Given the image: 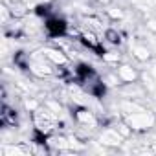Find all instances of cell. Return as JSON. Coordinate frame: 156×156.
<instances>
[{"instance_id":"cell-1","label":"cell","mask_w":156,"mask_h":156,"mask_svg":"<svg viewBox=\"0 0 156 156\" xmlns=\"http://www.w3.org/2000/svg\"><path fill=\"white\" fill-rule=\"evenodd\" d=\"M31 121H33L35 130L44 136H50L59 129V118L44 105H41L35 112H31Z\"/></svg>"},{"instance_id":"cell-2","label":"cell","mask_w":156,"mask_h":156,"mask_svg":"<svg viewBox=\"0 0 156 156\" xmlns=\"http://www.w3.org/2000/svg\"><path fill=\"white\" fill-rule=\"evenodd\" d=\"M121 118L127 121V125L134 132H147L152 127H156V114L149 108H143V110H138L132 114H125Z\"/></svg>"},{"instance_id":"cell-3","label":"cell","mask_w":156,"mask_h":156,"mask_svg":"<svg viewBox=\"0 0 156 156\" xmlns=\"http://www.w3.org/2000/svg\"><path fill=\"white\" fill-rule=\"evenodd\" d=\"M73 119L81 129H88V130H94L99 125L98 116L92 112V108H88V105H77L73 112Z\"/></svg>"},{"instance_id":"cell-4","label":"cell","mask_w":156,"mask_h":156,"mask_svg":"<svg viewBox=\"0 0 156 156\" xmlns=\"http://www.w3.org/2000/svg\"><path fill=\"white\" fill-rule=\"evenodd\" d=\"M42 53H44V57L53 64V66H68V62H70V57L66 55V51L62 50V48H59V46H46V48H42L41 50Z\"/></svg>"},{"instance_id":"cell-5","label":"cell","mask_w":156,"mask_h":156,"mask_svg":"<svg viewBox=\"0 0 156 156\" xmlns=\"http://www.w3.org/2000/svg\"><path fill=\"white\" fill-rule=\"evenodd\" d=\"M123 136L118 132V129L112 125V127H107V129H103L101 132H99V136H98V141L103 145V147H119L121 143H123Z\"/></svg>"},{"instance_id":"cell-6","label":"cell","mask_w":156,"mask_h":156,"mask_svg":"<svg viewBox=\"0 0 156 156\" xmlns=\"http://www.w3.org/2000/svg\"><path fill=\"white\" fill-rule=\"evenodd\" d=\"M66 28H68L66 20H62V19H59V17H48V19L44 20V30H46V33H48L50 37H53V39L66 35Z\"/></svg>"},{"instance_id":"cell-7","label":"cell","mask_w":156,"mask_h":156,"mask_svg":"<svg viewBox=\"0 0 156 156\" xmlns=\"http://www.w3.org/2000/svg\"><path fill=\"white\" fill-rule=\"evenodd\" d=\"M46 145L50 147V151H57V152L72 151L70 136H62V134H50V136H46Z\"/></svg>"},{"instance_id":"cell-8","label":"cell","mask_w":156,"mask_h":156,"mask_svg":"<svg viewBox=\"0 0 156 156\" xmlns=\"http://www.w3.org/2000/svg\"><path fill=\"white\" fill-rule=\"evenodd\" d=\"M119 94L123 98H130V99H141V98H147V90L141 83L134 81V83H123V87L119 88Z\"/></svg>"},{"instance_id":"cell-9","label":"cell","mask_w":156,"mask_h":156,"mask_svg":"<svg viewBox=\"0 0 156 156\" xmlns=\"http://www.w3.org/2000/svg\"><path fill=\"white\" fill-rule=\"evenodd\" d=\"M2 156H30L33 152V149L26 143H11V141H6L0 149Z\"/></svg>"},{"instance_id":"cell-10","label":"cell","mask_w":156,"mask_h":156,"mask_svg":"<svg viewBox=\"0 0 156 156\" xmlns=\"http://www.w3.org/2000/svg\"><path fill=\"white\" fill-rule=\"evenodd\" d=\"M116 73L121 79V83H134L140 79V72L132 66V64H127V62H119L116 64Z\"/></svg>"},{"instance_id":"cell-11","label":"cell","mask_w":156,"mask_h":156,"mask_svg":"<svg viewBox=\"0 0 156 156\" xmlns=\"http://www.w3.org/2000/svg\"><path fill=\"white\" fill-rule=\"evenodd\" d=\"M130 55H132L138 62H151V59H152L151 48H147V44H143V42H134V44H130Z\"/></svg>"},{"instance_id":"cell-12","label":"cell","mask_w":156,"mask_h":156,"mask_svg":"<svg viewBox=\"0 0 156 156\" xmlns=\"http://www.w3.org/2000/svg\"><path fill=\"white\" fill-rule=\"evenodd\" d=\"M88 50H96V51H99L101 50V39L98 37V33L96 31H92V30H83V33H81V39H79Z\"/></svg>"},{"instance_id":"cell-13","label":"cell","mask_w":156,"mask_h":156,"mask_svg":"<svg viewBox=\"0 0 156 156\" xmlns=\"http://www.w3.org/2000/svg\"><path fill=\"white\" fill-rule=\"evenodd\" d=\"M17 123H19L17 112L4 103V107H2V125L4 127H17Z\"/></svg>"},{"instance_id":"cell-14","label":"cell","mask_w":156,"mask_h":156,"mask_svg":"<svg viewBox=\"0 0 156 156\" xmlns=\"http://www.w3.org/2000/svg\"><path fill=\"white\" fill-rule=\"evenodd\" d=\"M103 39H105V42H108V44H112V46H119V44L123 42L121 33H119L118 30H114V28H107L105 33H103Z\"/></svg>"},{"instance_id":"cell-15","label":"cell","mask_w":156,"mask_h":156,"mask_svg":"<svg viewBox=\"0 0 156 156\" xmlns=\"http://www.w3.org/2000/svg\"><path fill=\"white\" fill-rule=\"evenodd\" d=\"M42 105H44L46 108H50V110L59 118V119L62 118V114H64V107H62V103H61L59 99H46Z\"/></svg>"},{"instance_id":"cell-16","label":"cell","mask_w":156,"mask_h":156,"mask_svg":"<svg viewBox=\"0 0 156 156\" xmlns=\"http://www.w3.org/2000/svg\"><path fill=\"white\" fill-rule=\"evenodd\" d=\"M85 22H87L88 30H92V31H101V30L105 28L101 17H96V15H88V17H85Z\"/></svg>"},{"instance_id":"cell-17","label":"cell","mask_w":156,"mask_h":156,"mask_svg":"<svg viewBox=\"0 0 156 156\" xmlns=\"http://www.w3.org/2000/svg\"><path fill=\"white\" fill-rule=\"evenodd\" d=\"M101 59H103V62L116 66V64L121 62V53H119V51H103V53H101Z\"/></svg>"},{"instance_id":"cell-18","label":"cell","mask_w":156,"mask_h":156,"mask_svg":"<svg viewBox=\"0 0 156 156\" xmlns=\"http://www.w3.org/2000/svg\"><path fill=\"white\" fill-rule=\"evenodd\" d=\"M114 127L118 129V132H119V134H121V136H123L125 140H127L129 136H132V134H134V130H132V129H130V127L127 125V121H125L123 118H121L119 121H116V123H114Z\"/></svg>"},{"instance_id":"cell-19","label":"cell","mask_w":156,"mask_h":156,"mask_svg":"<svg viewBox=\"0 0 156 156\" xmlns=\"http://www.w3.org/2000/svg\"><path fill=\"white\" fill-rule=\"evenodd\" d=\"M105 15H107L110 20H121V19L125 17V11H123L121 8H108V6H107Z\"/></svg>"},{"instance_id":"cell-20","label":"cell","mask_w":156,"mask_h":156,"mask_svg":"<svg viewBox=\"0 0 156 156\" xmlns=\"http://www.w3.org/2000/svg\"><path fill=\"white\" fill-rule=\"evenodd\" d=\"M103 83H105L107 87H119V85H123V83H121V79L118 77V73H116V70H114L112 73L103 75Z\"/></svg>"},{"instance_id":"cell-21","label":"cell","mask_w":156,"mask_h":156,"mask_svg":"<svg viewBox=\"0 0 156 156\" xmlns=\"http://www.w3.org/2000/svg\"><path fill=\"white\" fill-rule=\"evenodd\" d=\"M22 103H24V108H26L28 112H35V110L41 107V103H39L35 98H24Z\"/></svg>"},{"instance_id":"cell-22","label":"cell","mask_w":156,"mask_h":156,"mask_svg":"<svg viewBox=\"0 0 156 156\" xmlns=\"http://www.w3.org/2000/svg\"><path fill=\"white\" fill-rule=\"evenodd\" d=\"M145 28H147L152 35H156V19H149V20L145 22Z\"/></svg>"},{"instance_id":"cell-23","label":"cell","mask_w":156,"mask_h":156,"mask_svg":"<svg viewBox=\"0 0 156 156\" xmlns=\"http://www.w3.org/2000/svg\"><path fill=\"white\" fill-rule=\"evenodd\" d=\"M149 73H151L152 77H156V61L151 62V66H149Z\"/></svg>"},{"instance_id":"cell-24","label":"cell","mask_w":156,"mask_h":156,"mask_svg":"<svg viewBox=\"0 0 156 156\" xmlns=\"http://www.w3.org/2000/svg\"><path fill=\"white\" fill-rule=\"evenodd\" d=\"M96 2H98V4H103V6H110L114 0H96Z\"/></svg>"},{"instance_id":"cell-25","label":"cell","mask_w":156,"mask_h":156,"mask_svg":"<svg viewBox=\"0 0 156 156\" xmlns=\"http://www.w3.org/2000/svg\"><path fill=\"white\" fill-rule=\"evenodd\" d=\"M6 2L11 6V4H19V2H24V0H6Z\"/></svg>"}]
</instances>
